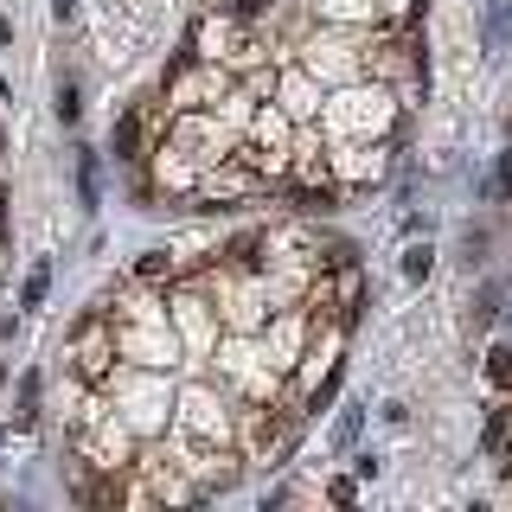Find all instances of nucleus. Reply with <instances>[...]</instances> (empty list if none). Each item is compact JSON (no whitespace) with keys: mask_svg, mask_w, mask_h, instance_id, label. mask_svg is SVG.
<instances>
[{"mask_svg":"<svg viewBox=\"0 0 512 512\" xmlns=\"http://www.w3.org/2000/svg\"><path fill=\"white\" fill-rule=\"evenodd\" d=\"M116 154H122V160L141 154V116H122V122H116Z\"/></svg>","mask_w":512,"mask_h":512,"instance_id":"nucleus-1","label":"nucleus"},{"mask_svg":"<svg viewBox=\"0 0 512 512\" xmlns=\"http://www.w3.org/2000/svg\"><path fill=\"white\" fill-rule=\"evenodd\" d=\"M487 378L500 384V391L512 384V346H493V352H487Z\"/></svg>","mask_w":512,"mask_h":512,"instance_id":"nucleus-2","label":"nucleus"},{"mask_svg":"<svg viewBox=\"0 0 512 512\" xmlns=\"http://www.w3.org/2000/svg\"><path fill=\"white\" fill-rule=\"evenodd\" d=\"M135 276H141V282H167V276H173V263H167V256H141Z\"/></svg>","mask_w":512,"mask_h":512,"instance_id":"nucleus-3","label":"nucleus"},{"mask_svg":"<svg viewBox=\"0 0 512 512\" xmlns=\"http://www.w3.org/2000/svg\"><path fill=\"white\" fill-rule=\"evenodd\" d=\"M45 288H52V269H32V276H26V308H39Z\"/></svg>","mask_w":512,"mask_h":512,"instance_id":"nucleus-4","label":"nucleus"},{"mask_svg":"<svg viewBox=\"0 0 512 512\" xmlns=\"http://www.w3.org/2000/svg\"><path fill=\"white\" fill-rule=\"evenodd\" d=\"M429 276V250H410L404 256V282H423Z\"/></svg>","mask_w":512,"mask_h":512,"instance_id":"nucleus-5","label":"nucleus"},{"mask_svg":"<svg viewBox=\"0 0 512 512\" xmlns=\"http://www.w3.org/2000/svg\"><path fill=\"white\" fill-rule=\"evenodd\" d=\"M500 186H506V192H512V154H506V160H500Z\"/></svg>","mask_w":512,"mask_h":512,"instance_id":"nucleus-6","label":"nucleus"},{"mask_svg":"<svg viewBox=\"0 0 512 512\" xmlns=\"http://www.w3.org/2000/svg\"><path fill=\"white\" fill-rule=\"evenodd\" d=\"M506 474H512V448H506Z\"/></svg>","mask_w":512,"mask_h":512,"instance_id":"nucleus-7","label":"nucleus"}]
</instances>
